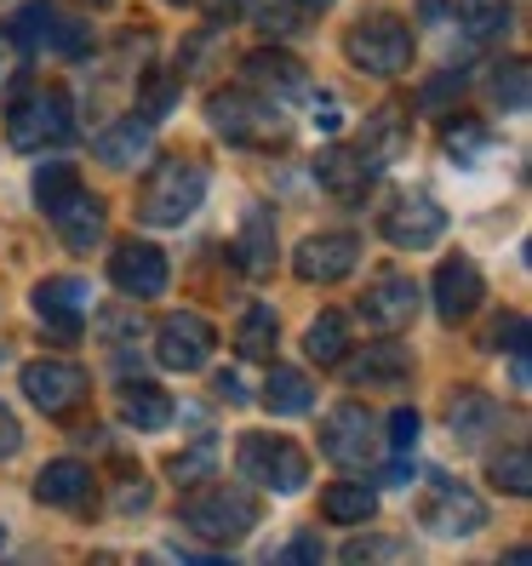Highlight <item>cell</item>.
I'll return each mask as SVG.
<instances>
[{
  "label": "cell",
  "instance_id": "cell-1",
  "mask_svg": "<svg viewBox=\"0 0 532 566\" xmlns=\"http://www.w3.org/2000/svg\"><path fill=\"white\" fill-rule=\"evenodd\" d=\"M178 521L184 532H195V538H207L212 549H229V544H241L247 532L258 526V497L236 481H195L184 492V504H178Z\"/></svg>",
  "mask_w": 532,
  "mask_h": 566
},
{
  "label": "cell",
  "instance_id": "cell-2",
  "mask_svg": "<svg viewBox=\"0 0 532 566\" xmlns=\"http://www.w3.org/2000/svg\"><path fill=\"white\" fill-rule=\"evenodd\" d=\"M201 201H207V166H195L189 155H166L149 166L138 189V218L149 229H178L201 212Z\"/></svg>",
  "mask_w": 532,
  "mask_h": 566
},
{
  "label": "cell",
  "instance_id": "cell-3",
  "mask_svg": "<svg viewBox=\"0 0 532 566\" xmlns=\"http://www.w3.org/2000/svg\"><path fill=\"white\" fill-rule=\"evenodd\" d=\"M70 138H75V104L63 86H35L29 97H18L12 115H7V144L18 155H46Z\"/></svg>",
  "mask_w": 532,
  "mask_h": 566
},
{
  "label": "cell",
  "instance_id": "cell-4",
  "mask_svg": "<svg viewBox=\"0 0 532 566\" xmlns=\"http://www.w3.org/2000/svg\"><path fill=\"white\" fill-rule=\"evenodd\" d=\"M207 120H212L218 138L241 144V149L281 144V132H286L281 104H270V97H258V92H247V86H218V92L207 97Z\"/></svg>",
  "mask_w": 532,
  "mask_h": 566
},
{
  "label": "cell",
  "instance_id": "cell-5",
  "mask_svg": "<svg viewBox=\"0 0 532 566\" xmlns=\"http://www.w3.org/2000/svg\"><path fill=\"white\" fill-rule=\"evenodd\" d=\"M236 475L263 486V492L292 497V492H304V481H310V458H304V447H292L286 436H241Z\"/></svg>",
  "mask_w": 532,
  "mask_h": 566
},
{
  "label": "cell",
  "instance_id": "cell-6",
  "mask_svg": "<svg viewBox=\"0 0 532 566\" xmlns=\"http://www.w3.org/2000/svg\"><path fill=\"white\" fill-rule=\"evenodd\" d=\"M344 57L355 63L361 75L395 81V75L413 70V29L401 18H361L344 35Z\"/></svg>",
  "mask_w": 532,
  "mask_h": 566
},
{
  "label": "cell",
  "instance_id": "cell-7",
  "mask_svg": "<svg viewBox=\"0 0 532 566\" xmlns=\"http://www.w3.org/2000/svg\"><path fill=\"white\" fill-rule=\"evenodd\" d=\"M418 526H429L436 538H476L487 526V504L476 486H463L452 475H429V486L418 497Z\"/></svg>",
  "mask_w": 532,
  "mask_h": 566
},
{
  "label": "cell",
  "instance_id": "cell-8",
  "mask_svg": "<svg viewBox=\"0 0 532 566\" xmlns=\"http://www.w3.org/2000/svg\"><path fill=\"white\" fill-rule=\"evenodd\" d=\"M321 452L338 463V470H367L378 458V418L361 401H338L321 423Z\"/></svg>",
  "mask_w": 532,
  "mask_h": 566
},
{
  "label": "cell",
  "instance_id": "cell-9",
  "mask_svg": "<svg viewBox=\"0 0 532 566\" xmlns=\"http://www.w3.org/2000/svg\"><path fill=\"white\" fill-rule=\"evenodd\" d=\"M86 389H92V378H86V366H75V360L46 355V360L23 366V395H29V407L46 412V418H70L86 401Z\"/></svg>",
  "mask_w": 532,
  "mask_h": 566
},
{
  "label": "cell",
  "instance_id": "cell-10",
  "mask_svg": "<svg viewBox=\"0 0 532 566\" xmlns=\"http://www.w3.org/2000/svg\"><path fill=\"white\" fill-rule=\"evenodd\" d=\"M212 344H218L212 321L195 315V310H173L155 326V360L166 366V373H201V366L212 360Z\"/></svg>",
  "mask_w": 532,
  "mask_h": 566
},
{
  "label": "cell",
  "instance_id": "cell-11",
  "mask_svg": "<svg viewBox=\"0 0 532 566\" xmlns=\"http://www.w3.org/2000/svg\"><path fill=\"white\" fill-rule=\"evenodd\" d=\"M355 263H361V241L350 229H326V235H310L292 252V275L304 286H338L344 275H355Z\"/></svg>",
  "mask_w": 532,
  "mask_h": 566
},
{
  "label": "cell",
  "instance_id": "cell-12",
  "mask_svg": "<svg viewBox=\"0 0 532 566\" xmlns=\"http://www.w3.org/2000/svg\"><path fill=\"white\" fill-rule=\"evenodd\" d=\"M109 281L126 297H160L166 281H173V263H166V252L149 247V241H121L109 252Z\"/></svg>",
  "mask_w": 532,
  "mask_h": 566
},
{
  "label": "cell",
  "instance_id": "cell-13",
  "mask_svg": "<svg viewBox=\"0 0 532 566\" xmlns=\"http://www.w3.org/2000/svg\"><path fill=\"white\" fill-rule=\"evenodd\" d=\"M29 304H35V315L58 332V338H75V332L86 326V315H92V286L81 275H46Z\"/></svg>",
  "mask_w": 532,
  "mask_h": 566
},
{
  "label": "cell",
  "instance_id": "cell-14",
  "mask_svg": "<svg viewBox=\"0 0 532 566\" xmlns=\"http://www.w3.org/2000/svg\"><path fill=\"white\" fill-rule=\"evenodd\" d=\"M418 281L413 275H378L367 286V297H361V321H367L373 332H384V338H395V332H407L413 315H418Z\"/></svg>",
  "mask_w": 532,
  "mask_h": 566
},
{
  "label": "cell",
  "instance_id": "cell-15",
  "mask_svg": "<svg viewBox=\"0 0 532 566\" xmlns=\"http://www.w3.org/2000/svg\"><path fill=\"white\" fill-rule=\"evenodd\" d=\"M441 235H447V207L429 201V195H413V201L384 212V241L401 252H429Z\"/></svg>",
  "mask_w": 532,
  "mask_h": 566
},
{
  "label": "cell",
  "instance_id": "cell-16",
  "mask_svg": "<svg viewBox=\"0 0 532 566\" xmlns=\"http://www.w3.org/2000/svg\"><path fill=\"white\" fill-rule=\"evenodd\" d=\"M429 292H436V315H441L447 326L470 321V315L481 310V297H487L481 263H476V258H447L441 270H436V281H429Z\"/></svg>",
  "mask_w": 532,
  "mask_h": 566
},
{
  "label": "cell",
  "instance_id": "cell-17",
  "mask_svg": "<svg viewBox=\"0 0 532 566\" xmlns=\"http://www.w3.org/2000/svg\"><path fill=\"white\" fill-rule=\"evenodd\" d=\"M373 166L361 160V149H344V144H326L321 155H315V184L332 195V201H344V207H355V201H367V189H373Z\"/></svg>",
  "mask_w": 532,
  "mask_h": 566
},
{
  "label": "cell",
  "instance_id": "cell-18",
  "mask_svg": "<svg viewBox=\"0 0 532 566\" xmlns=\"http://www.w3.org/2000/svg\"><path fill=\"white\" fill-rule=\"evenodd\" d=\"M46 218H52V229L63 235V247H75V252H92L97 241H104V229H109L104 201H97V195H86V184L70 195V201H58Z\"/></svg>",
  "mask_w": 532,
  "mask_h": 566
},
{
  "label": "cell",
  "instance_id": "cell-19",
  "mask_svg": "<svg viewBox=\"0 0 532 566\" xmlns=\"http://www.w3.org/2000/svg\"><path fill=\"white\" fill-rule=\"evenodd\" d=\"M92 155L104 166H115V172H132V166H144L155 155V120L126 115V120L104 126V132H97V144H92Z\"/></svg>",
  "mask_w": 532,
  "mask_h": 566
},
{
  "label": "cell",
  "instance_id": "cell-20",
  "mask_svg": "<svg viewBox=\"0 0 532 566\" xmlns=\"http://www.w3.org/2000/svg\"><path fill=\"white\" fill-rule=\"evenodd\" d=\"M35 497L46 510H92V470L81 458H52L35 475Z\"/></svg>",
  "mask_w": 532,
  "mask_h": 566
},
{
  "label": "cell",
  "instance_id": "cell-21",
  "mask_svg": "<svg viewBox=\"0 0 532 566\" xmlns=\"http://www.w3.org/2000/svg\"><path fill=\"white\" fill-rule=\"evenodd\" d=\"M498 418H504V407H498L487 389H458L447 401V429H452L458 447H481L498 429Z\"/></svg>",
  "mask_w": 532,
  "mask_h": 566
},
{
  "label": "cell",
  "instance_id": "cell-22",
  "mask_svg": "<svg viewBox=\"0 0 532 566\" xmlns=\"http://www.w3.org/2000/svg\"><path fill=\"white\" fill-rule=\"evenodd\" d=\"M407 144H413L407 115L395 109V104H384V109L367 120V138H361V160H367L373 172H378V166H395V160H401V155H407Z\"/></svg>",
  "mask_w": 532,
  "mask_h": 566
},
{
  "label": "cell",
  "instance_id": "cell-23",
  "mask_svg": "<svg viewBox=\"0 0 532 566\" xmlns=\"http://www.w3.org/2000/svg\"><path fill=\"white\" fill-rule=\"evenodd\" d=\"M121 423H132V429H138V436H155V429H166V423H173V395H166V389H155V384H121Z\"/></svg>",
  "mask_w": 532,
  "mask_h": 566
},
{
  "label": "cell",
  "instance_id": "cell-24",
  "mask_svg": "<svg viewBox=\"0 0 532 566\" xmlns=\"http://www.w3.org/2000/svg\"><path fill=\"white\" fill-rule=\"evenodd\" d=\"M236 252H241V270L247 275H270L275 270V212L270 207H247Z\"/></svg>",
  "mask_w": 532,
  "mask_h": 566
},
{
  "label": "cell",
  "instance_id": "cell-25",
  "mask_svg": "<svg viewBox=\"0 0 532 566\" xmlns=\"http://www.w3.org/2000/svg\"><path fill=\"white\" fill-rule=\"evenodd\" d=\"M407 373H413V355L401 344H373L350 366V384L355 389H395V384H407Z\"/></svg>",
  "mask_w": 532,
  "mask_h": 566
},
{
  "label": "cell",
  "instance_id": "cell-26",
  "mask_svg": "<svg viewBox=\"0 0 532 566\" xmlns=\"http://www.w3.org/2000/svg\"><path fill=\"white\" fill-rule=\"evenodd\" d=\"M321 515H326L332 526H367V521L378 515V492H373L367 481H332V486L321 492Z\"/></svg>",
  "mask_w": 532,
  "mask_h": 566
},
{
  "label": "cell",
  "instance_id": "cell-27",
  "mask_svg": "<svg viewBox=\"0 0 532 566\" xmlns=\"http://www.w3.org/2000/svg\"><path fill=\"white\" fill-rule=\"evenodd\" d=\"M241 70H247V81H252V86H270L275 97L304 92V63L286 57V52H270V46H263V52H252V57L241 63Z\"/></svg>",
  "mask_w": 532,
  "mask_h": 566
},
{
  "label": "cell",
  "instance_id": "cell-28",
  "mask_svg": "<svg viewBox=\"0 0 532 566\" xmlns=\"http://www.w3.org/2000/svg\"><path fill=\"white\" fill-rule=\"evenodd\" d=\"M304 355L315 366H344V355H350V321L338 310H321L310 321V332H304Z\"/></svg>",
  "mask_w": 532,
  "mask_h": 566
},
{
  "label": "cell",
  "instance_id": "cell-29",
  "mask_svg": "<svg viewBox=\"0 0 532 566\" xmlns=\"http://www.w3.org/2000/svg\"><path fill=\"white\" fill-rule=\"evenodd\" d=\"M263 407H270L275 418H304L315 407V389L304 373H292V366H275L270 384H263Z\"/></svg>",
  "mask_w": 532,
  "mask_h": 566
},
{
  "label": "cell",
  "instance_id": "cell-30",
  "mask_svg": "<svg viewBox=\"0 0 532 566\" xmlns=\"http://www.w3.org/2000/svg\"><path fill=\"white\" fill-rule=\"evenodd\" d=\"M275 338H281V321H275V310H270V304H252V310L241 315L236 349H241L247 360H275Z\"/></svg>",
  "mask_w": 532,
  "mask_h": 566
},
{
  "label": "cell",
  "instance_id": "cell-31",
  "mask_svg": "<svg viewBox=\"0 0 532 566\" xmlns=\"http://www.w3.org/2000/svg\"><path fill=\"white\" fill-rule=\"evenodd\" d=\"M452 23H463V35H470L476 46H492V41H504L510 35V7L504 0H470V7H463Z\"/></svg>",
  "mask_w": 532,
  "mask_h": 566
},
{
  "label": "cell",
  "instance_id": "cell-32",
  "mask_svg": "<svg viewBox=\"0 0 532 566\" xmlns=\"http://www.w3.org/2000/svg\"><path fill=\"white\" fill-rule=\"evenodd\" d=\"M52 23H58V12L46 7V0H29V7H18V12H12L7 41H12L18 52H41V46L52 41Z\"/></svg>",
  "mask_w": 532,
  "mask_h": 566
},
{
  "label": "cell",
  "instance_id": "cell-33",
  "mask_svg": "<svg viewBox=\"0 0 532 566\" xmlns=\"http://www.w3.org/2000/svg\"><path fill=\"white\" fill-rule=\"evenodd\" d=\"M487 481L498 486V492H510V497H526L532 492V452H526V441H515V447H504L492 463H487Z\"/></svg>",
  "mask_w": 532,
  "mask_h": 566
},
{
  "label": "cell",
  "instance_id": "cell-34",
  "mask_svg": "<svg viewBox=\"0 0 532 566\" xmlns=\"http://www.w3.org/2000/svg\"><path fill=\"white\" fill-rule=\"evenodd\" d=\"M492 104L504 109V115H526V104H532V75H526L521 57H510V63H498V70H492Z\"/></svg>",
  "mask_w": 532,
  "mask_h": 566
},
{
  "label": "cell",
  "instance_id": "cell-35",
  "mask_svg": "<svg viewBox=\"0 0 532 566\" xmlns=\"http://www.w3.org/2000/svg\"><path fill=\"white\" fill-rule=\"evenodd\" d=\"M212 470H218V441H212V436H201L195 447H184V452H173V458H166V475H173L178 486L207 481Z\"/></svg>",
  "mask_w": 532,
  "mask_h": 566
},
{
  "label": "cell",
  "instance_id": "cell-36",
  "mask_svg": "<svg viewBox=\"0 0 532 566\" xmlns=\"http://www.w3.org/2000/svg\"><path fill=\"white\" fill-rule=\"evenodd\" d=\"M81 189V172L70 160H46L41 172H35V201H41V212H52L58 201H70V195Z\"/></svg>",
  "mask_w": 532,
  "mask_h": 566
},
{
  "label": "cell",
  "instance_id": "cell-37",
  "mask_svg": "<svg viewBox=\"0 0 532 566\" xmlns=\"http://www.w3.org/2000/svg\"><path fill=\"white\" fill-rule=\"evenodd\" d=\"M487 144H492V132H487L481 120H470V115L447 120V132H441V149H447L452 160H476V155H481Z\"/></svg>",
  "mask_w": 532,
  "mask_h": 566
},
{
  "label": "cell",
  "instance_id": "cell-38",
  "mask_svg": "<svg viewBox=\"0 0 532 566\" xmlns=\"http://www.w3.org/2000/svg\"><path fill=\"white\" fill-rule=\"evenodd\" d=\"M384 429H389L384 441H389V452H395V458H413V452H418V436H424V418H418L413 407H395Z\"/></svg>",
  "mask_w": 532,
  "mask_h": 566
},
{
  "label": "cell",
  "instance_id": "cell-39",
  "mask_svg": "<svg viewBox=\"0 0 532 566\" xmlns=\"http://www.w3.org/2000/svg\"><path fill=\"white\" fill-rule=\"evenodd\" d=\"M344 560H407L413 555V544H401V538H373V532H367V538H350L344 549H338Z\"/></svg>",
  "mask_w": 532,
  "mask_h": 566
},
{
  "label": "cell",
  "instance_id": "cell-40",
  "mask_svg": "<svg viewBox=\"0 0 532 566\" xmlns=\"http://www.w3.org/2000/svg\"><path fill=\"white\" fill-rule=\"evenodd\" d=\"M86 29H92V23H81V18H58L46 46H52V52H63V57H81V52H86Z\"/></svg>",
  "mask_w": 532,
  "mask_h": 566
},
{
  "label": "cell",
  "instance_id": "cell-41",
  "mask_svg": "<svg viewBox=\"0 0 532 566\" xmlns=\"http://www.w3.org/2000/svg\"><path fill=\"white\" fill-rule=\"evenodd\" d=\"M97 332L109 344H132V332H144V321H138V310H104L97 315Z\"/></svg>",
  "mask_w": 532,
  "mask_h": 566
},
{
  "label": "cell",
  "instance_id": "cell-42",
  "mask_svg": "<svg viewBox=\"0 0 532 566\" xmlns=\"http://www.w3.org/2000/svg\"><path fill=\"white\" fill-rule=\"evenodd\" d=\"M526 344V315H510V321H498L492 332H487V338H481V349H521Z\"/></svg>",
  "mask_w": 532,
  "mask_h": 566
},
{
  "label": "cell",
  "instance_id": "cell-43",
  "mask_svg": "<svg viewBox=\"0 0 532 566\" xmlns=\"http://www.w3.org/2000/svg\"><path fill=\"white\" fill-rule=\"evenodd\" d=\"M212 389H218V401H229V407H247V401H252L247 384H241V373H229V366H223V373H212Z\"/></svg>",
  "mask_w": 532,
  "mask_h": 566
},
{
  "label": "cell",
  "instance_id": "cell-44",
  "mask_svg": "<svg viewBox=\"0 0 532 566\" xmlns=\"http://www.w3.org/2000/svg\"><path fill=\"white\" fill-rule=\"evenodd\" d=\"M23 452V423L12 407H0V458H18Z\"/></svg>",
  "mask_w": 532,
  "mask_h": 566
},
{
  "label": "cell",
  "instance_id": "cell-45",
  "mask_svg": "<svg viewBox=\"0 0 532 566\" xmlns=\"http://www.w3.org/2000/svg\"><path fill=\"white\" fill-rule=\"evenodd\" d=\"M281 560H326V544L315 538V532H298V538L281 549Z\"/></svg>",
  "mask_w": 532,
  "mask_h": 566
},
{
  "label": "cell",
  "instance_id": "cell-46",
  "mask_svg": "<svg viewBox=\"0 0 532 566\" xmlns=\"http://www.w3.org/2000/svg\"><path fill=\"white\" fill-rule=\"evenodd\" d=\"M310 120H315V132H338L344 126V109L332 104V97H315V115Z\"/></svg>",
  "mask_w": 532,
  "mask_h": 566
},
{
  "label": "cell",
  "instance_id": "cell-47",
  "mask_svg": "<svg viewBox=\"0 0 532 566\" xmlns=\"http://www.w3.org/2000/svg\"><path fill=\"white\" fill-rule=\"evenodd\" d=\"M258 29H263V35H292L298 23H292V12H275V7H263V12H258Z\"/></svg>",
  "mask_w": 532,
  "mask_h": 566
},
{
  "label": "cell",
  "instance_id": "cell-48",
  "mask_svg": "<svg viewBox=\"0 0 532 566\" xmlns=\"http://www.w3.org/2000/svg\"><path fill=\"white\" fill-rule=\"evenodd\" d=\"M241 12H252V0H207V18H212V23L241 18Z\"/></svg>",
  "mask_w": 532,
  "mask_h": 566
},
{
  "label": "cell",
  "instance_id": "cell-49",
  "mask_svg": "<svg viewBox=\"0 0 532 566\" xmlns=\"http://www.w3.org/2000/svg\"><path fill=\"white\" fill-rule=\"evenodd\" d=\"M418 18H429V23H452L458 12L447 7V0H418Z\"/></svg>",
  "mask_w": 532,
  "mask_h": 566
},
{
  "label": "cell",
  "instance_id": "cell-50",
  "mask_svg": "<svg viewBox=\"0 0 532 566\" xmlns=\"http://www.w3.org/2000/svg\"><path fill=\"white\" fill-rule=\"evenodd\" d=\"M286 7H298V12H326L332 0H286Z\"/></svg>",
  "mask_w": 532,
  "mask_h": 566
},
{
  "label": "cell",
  "instance_id": "cell-51",
  "mask_svg": "<svg viewBox=\"0 0 532 566\" xmlns=\"http://www.w3.org/2000/svg\"><path fill=\"white\" fill-rule=\"evenodd\" d=\"M0 544H7V532H0Z\"/></svg>",
  "mask_w": 532,
  "mask_h": 566
},
{
  "label": "cell",
  "instance_id": "cell-52",
  "mask_svg": "<svg viewBox=\"0 0 532 566\" xmlns=\"http://www.w3.org/2000/svg\"><path fill=\"white\" fill-rule=\"evenodd\" d=\"M173 7H184V0H173Z\"/></svg>",
  "mask_w": 532,
  "mask_h": 566
}]
</instances>
